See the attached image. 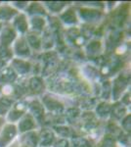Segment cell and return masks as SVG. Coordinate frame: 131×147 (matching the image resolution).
I'll use <instances>...</instances> for the list:
<instances>
[{
    "label": "cell",
    "mask_w": 131,
    "mask_h": 147,
    "mask_svg": "<svg viewBox=\"0 0 131 147\" xmlns=\"http://www.w3.org/2000/svg\"><path fill=\"white\" fill-rule=\"evenodd\" d=\"M16 136V127L13 125H6L5 129H3L1 136H0V146L4 147L10 142L14 136Z\"/></svg>",
    "instance_id": "1"
},
{
    "label": "cell",
    "mask_w": 131,
    "mask_h": 147,
    "mask_svg": "<svg viewBox=\"0 0 131 147\" xmlns=\"http://www.w3.org/2000/svg\"><path fill=\"white\" fill-rule=\"evenodd\" d=\"M14 37H15V32H14L13 28H5V30H3V32H2V36H1L2 44H4V45L9 44L12 40L14 39Z\"/></svg>",
    "instance_id": "2"
},
{
    "label": "cell",
    "mask_w": 131,
    "mask_h": 147,
    "mask_svg": "<svg viewBox=\"0 0 131 147\" xmlns=\"http://www.w3.org/2000/svg\"><path fill=\"white\" fill-rule=\"evenodd\" d=\"M16 50L18 51V53L21 54V55H27V54H28V43L23 39L19 40L16 44Z\"/></svg>",
    "instance_id": "3"
},
{
    "label": "cell",
    "mask_w": 131,
    "mask_h": 147,
    "mask_svg": "<svg viewBox=\"0 0 131 147\" xmlns=\"http://www.w3.org/2000/svg\"><path fill=\"white\" fill-rule=\"evenodd\" d=\"M12 105V101L10 99L3 97L0 99V115H4L9 110L10 106Z\"/></svg>",
    "instance_id": "4"
},
{
    "label": "cell",
    "mask_w": 131,
    "mask_h": 147,
    "mask_svg": "<svg viewBox=\"0 0 131 147\" xmlns=\"http://www.w3.org/2000/svg\"><path fill=\"white\" fill-rule=\"evenodd\" d=\"M20 125H21V130H22V131H25V130L32 129V127H34V124H33V120L30 117V116H28V117H26L25 119L21 122Z\"/></svg>",
    "instance_id": "5"
},
{
    "label": "cell",
    "mask_w": 131,
    "mask_h": 147,
    "mask_svg": "<svg viewBox=\"0 0 131 147\" xmlns=\"http://www.w3.org/2000/svg\"><path fill=\"white\" fill-rule=\"evenodd\" d=\"M15 74L13 73V71L11 70V69H6L5 71H3L1 74V80H5V82H11V80H13L15 79Z\"/></svg>",
    "instance_id": "6"
},
{
    "label": "cell",
    "mask_w": 131,
    "mask_h": 147,
    "mask_svg": "<svg viewBox=\"0 0 131 147\" xmlns=\"http://www.w3.org/2000/svg\"><path fill=\"white\" fill-rule=\"evenodd\" d=\"M16 25L21 32H26V30H27L28 26H27V21H26L25 16L21 15L20 17L18 18V20L16 21Z\"/></svg>",
    "instance_id": "7"
},
{
    "label": "cell",
    "mask_w": 131,
    "mask_h": 147,
    "mask_svg": "<svg viewBox=\"0 0 131 147\" xmlns=\"http://www.w3.org/2000/svg\"><path fill=\"white\" fill-rule=\"evenodd\" d=\"M41 87H42V82L38 78H33V79L30 80V88H32L33 91L38 92L40 91Z\"/></svg>",
    "instance_id": "8"
},
{
    "label": "cell",
    "mask_w": 131,
    "mask_h": 147,
    "mask_svg": "<svg viewBox=\"0 0 131 147\" xmlns=\"http://www.w3.org/2000/svg\"><path fill=\"white\" fill-rule=\"evenodd\" d=\"M15 13V11H13L12 9H9L8 7H5V8H1L0 9V19H8L10 18L13 14Z\"/></svg>",
    "instance_id": "9"
},
{
    "label": "cell",
    "mask_w": 131,
    "mask_h": 147,
    "mask_svg": "<svg viewBox=\"0 0 131 147\" xmlns=\"http://www.w3.org/2000/svg\"><path fill=\"white\" fill-rule=\"evenodd\" d=\"M32 109L33 113H34V115L36 116L37 119H39V118L43 115V114H42L43 111H42V107H41V105H40V104L33 102L32 105Z\"/></svg>",
    "instance_id": "10"
},
{
    "label": "cell",
    "mask_w": 131,
    "mask_h": 147,
    "mask_svg": "<svg viewBox=\"0 0 131 147\" xmlns=\"http://www.w3.org/2000/svg\"><path fill=\"white\" fill-rule=\"evenodd\" d=\"M44 136V138H41L42 139V144H50L53 140V136L50 131H45L43 132L42 134V137Z\"/></svg>",
    "instance_id": "11"
},
{
    "label": "cell",
    "mask_w": 131,
    "mask_h": 147,
    "mask_svg": "<svg viewBox=\"0 0 131 147\" xmlns=\"http://www.w3.org/2000/svg\"><path fill=\"white\" fill-rule=\"evenodd\" d=\"M102 147H115V141L110 137H107V138H105Z\"/></svg>",
    "instance_id": "12"
}]
</instances>
